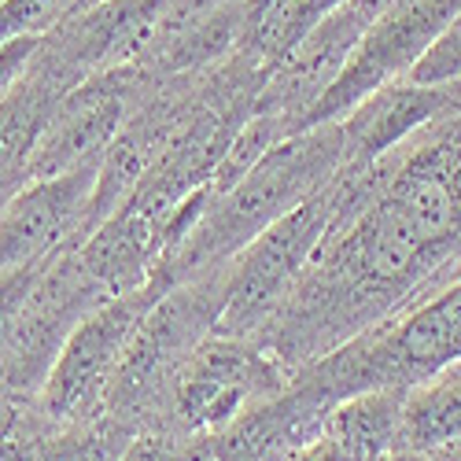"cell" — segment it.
I'll return each mask as SVG.
<instances>
[{"mask_svg":"<svg viewBox=\"0 0 461 461\" xmlns=\"http://www.w3.org/2000/svg\"><path fill=\"white\" fill-rule=\"evenodd\" d=\"M285 388L281 358L274 351L255 348L251 336L211 332L174 376V413L185 432H218Z\"/></svg>","mask_w":461,"mask_h":461,"instance_id":"4","label":"cell"},{"mask_svg":"<svg viewBox=\"0 0 461 461\" xmlns=\"http://www.w3.org/2000/svg\"><path fill=\"white\" fill-rule=\"evenodd\" d=\"M96 170L100 163H82L56 177H33L0 203V274L82 248Z\"/></svg>","mask_w":461,"mask_h":461,"instance_id":"8","label":"cell"},{"mask_svg":"<svg viewBox=\"0 0 461 461\" xmlns=\"http://www.w3.org/2000/svg\"><path fill=\"white\" fill-rule=\"evenodd\" d=\"M343 167L339 126H311L277 140L266 156L225 192H211V200L192 225V233L156 262L151 281L174 288L200 274L225 266L244 244H251L266 225H274L295 203L325 188Z\"/></svg>","mask_w":461,"mask_h":461,"instance_id":"1","label":"cell"},{"mask_svg":"<svg viewBox=\"0 0 461 461\" xmlns=\"http://www.w3.org/2000/svg\"><path fill=\"white\" fill-rule=\"evenodd\" d=\"M163 292H167L163 285L148 281V288L104 299L96 311H89L74 325V332L63 339V348L41 384L45 417H52L56 425H82L104 406L114 369H119L130 348V336L137 332L148 306Z\"/></svg>","mask_w":461,"mask_h":461,"instance_id":"3","label":"cell"},{"mask_svg":"<svg viewBox=\"0 0 461 461\" xmlns=\"http://www.w3.org/2000/svg\"><path fill=\"white\" fill-rule=\"evenodd\" d=\"M406 388H366L339 399L321 432L348 461H384L399 450V417Z\"/></svg>","mask_w":461,"mask_h":461,"instance_id":"11","label":"cell"},{"mask_svg":"<svg viewBox=\"0 0 461 461\" xmlns=\"http://www.w3.org/2000/svg\"><path fill=\"white\" fill-rule=\"evenodd\" d=\"M285 461H348V457L339 454V447H336L325 432H318L314 439H306L303 447H295Z\"/></svg>","mask_w":461,"mask_h":461,"instance_id":"16","label":"cell"},{"mask_svg":"<svg viewBox=\"0 0 461 461\" xmlns=\"http://www.w3.org/2000/svg\"><path fill=\"white\" fill-rule=\"evenodd\" d=\"M104 299L111 295L86 274L78 248L59 251L37 277L8 343L0 348V384L5 388H41L63 339Z\"/></svg>","mask_w":461,"mask_h":461,"instance_id":"6","label":"cell"},{"mask_svg":"<svg viewBox=\"0 0 461 461\" xmlns=\"http://www.w3.org/2000/svg\"><path fill=\"white\" fill-rule=\"evenodd\" d=\"M376 329L395 388H410L436 369L461 362V277L417 303L399 321H376Z\"/></svg>","mask_w":461,"mask_h":461,"instance_id":"10","label":"cell"},{"mask_svg":"<svg viewBox=\"0 0 461 461\" xmlns=\"http://www.w3.org/2000/svg\"><path fill=\"white\" fill-rule=\"evenodd\" d=\"M339 207H343V177L336 174L325 188L295 203L274 225H266L251 244H244L229 258L214 332L255 336L262 332V325H270L285 299L292 295L295 281L303 277L311 255L332 229Z\"/></svg>","mask_w":461,"mask_h":461,"instance_id":"2","label":"cell"},{"mask_svg":"<svg viewBox=\"0 0 461 461\" xmlns=\"http://www.w3.org/2000/svg\"><path fill=\"white\" fill-rule=\"evenodd\" d=\"M406 78L417 82V86H450V82H461V8L439 30L436 41L425 49V56L410 67Z\"/></svg>","mask_w":461,"mask_h":461,"instance_id":"14","label":"cell"},{"mask_svg":"<svg viewBox=\"0 0 461 461\" xmlns=\"http://www.w3.org/2000/svg\"><path fill=\"white\" fill-rule=\"evenodd\" d=\"M384 461H402V454L395 450V454H388V457H384Z\"/></svg>","mask_w":461,"mask_h":461,"instance_id":"17","label":"cell"},{"mask_svg":"<svg viewBox=\"0 0 461 461\" xmlns=\"http://www.w3.org/2000/svg\"><path fill=\"white\" fill-rule=\"evenodd\" d=\"M86 8L89 0H0V45L19 37H45Z\"/></svg>","mask_w":461,"mask_h":461,"instance_id":"13","label":"cell"},{"mask_svg":"<svg viewBox=\"0 0 461 461\" xmlns=\"http://www.w3.org/2000/svg\"><path fill=\"white\" fill-rule=\"evenodd\" d=\"M137 74L140 67H114L63 93L26 159V181L56 177L82 163H100L107 144L119 137L140 100Z\"/></svg>","mask_w":461,"mask_h":461,"instance_id":"7","label":"cell"},{"mask_svg":"<svg viewBox=\"0 0 461 461\" xmlns=\"http://www.w3.org/2000/svg\"><path fill=\"white\" fill-rule=\"evenodd\" d=\"M461 439V362L436 369L402 395L399 450H436Z\"/></svg>","mask_w":461,"mask_h":461,"instance_id":"12","label":"cell"},{"mask_svg":"<svg viewBox=\"0 0 461 461\" xmlns=\"http://www.w3.org/2000/svg\"><path fill=\"white\" fill-rule=\"evenodd\" d=\"M457 8H461V0H392L376 15V23L362 33L358 49L343 63L332 86L303 114L299 130L339 122L358 100H366L380 86L406 78L410 67L425 56V49L436 41L439 30L454 19Z\"/></svg>","mask_w":461,"mask_h":461,"instance_id":"5","label":"cell"},{"mask_svg":"<svg viewBox=\"0 0 461 461\" xmlns=\"http://www.w3.org/2000/svg\"><path fill=\"white\" fill-rule=\"evenodd\" d=\"M49 262H52V258H49ZM49 262H41V266H23V270H12V274H0V348L8 343V336H12V329H15L19 314H23V303L30 299L37 277L45 274Z\"/></svg>","mask_w":461,"mask_h":461,"instance_id":"15","label":"cell"},{"mask_svg":"<svg viewBox=\"0 0 461 461\" xmlns=\"http://www.w3.org/2000/svg\"><path fill=\"white\" fill-rule=\"evenodd\" d=\"M454 114L457 111L439 86H417L410 78L380 86L336 122L343 144L339 170H369L380 159H388L392 151H399L425 126L439 119H454Z\"/></svg>","mask_w":461,"mask_h":461,"instance_id":"9","label":"cell"}]
</instances>
